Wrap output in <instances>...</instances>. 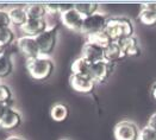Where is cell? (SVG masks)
Segmentation results:
<instances>
[{"mask_svg": "<svg viewBox=\"0 0 156 140\" xmlns=\"http://www.w3.org/2000/svg\"><path fill=\"white\" fill-rule=\"evenodd\" d=\"M105 31L112 42H120L133 36V24L128 17H108Z\"/></svg>", "mask_w": 156, "mask_h": 140, "instance_id": "cell-1", "label": "cell"}, {"mask_svg": "<svg viewBox=\"0 0 156 140\" xmlns=\"http://www.w3.org/2000/svg\"><path fill=\"white\" fill-rule=\"evenodd\" d=\"M26 70L29 75L36 81H45L54 71V62L49 56H38L26 60Z\"/></svg>", "mask_w": 156, "mask_h": 140, "instance_id": "cell-2", "label": "cell"}, {"mask_svg": "<svg viewBox=\"0 0 156 140\" xmlns=\"http://www.w3.org/2000/svg\"><path fill=\"white\" fill-rule=\"evenodd\" d=\"M57 35H58V26L54 25L48 27L39 36L35 37L38 44L41 56H49L54 51L57 42Z\"/></svg>", "mask_w": 156, "mask_h": 140, "instance_id": "cell-3", "label": "cell"}, {"mask_svg": "<svg viewBox=\"0 0 156 140\" xmlns=\"http://www.w3.org/2000/svg\"><path fill=\"white\" fill-rule=\"evenodd\" d=\"M115 139L116 140H138L140 139V129L137 125L129 120L119 121L115 126Z\"/></svg>", "mask_w": 156, "mask_h": 140, "instance_id": "cell-4", "label": "cell"}, {"mask_svg": "<svg viewBox=\"0 0 156 140\" xmlns=\"http://www.w3.org/2000/svg\"><path fill=\"white\" fill-rule=\"evenodd\" d=\"M107 20H108L107 14H105L103 12L94 13V14H92V15L83 19L81 33L87 36V35H91V33H94V32L104 31Z\"/></svg>", "mask_w": 156, "mask_h": 140, "instance_id": "cell-5", "label": "cell"}, {"mask_svg": "<svg viewBox=\"0 0 156 140\" xmlns=\"http://www.w3.org/2000/svg\"><path fill=\"white\" fill-rule=\"evenodd\" d=\"M113 69H115L113 63H108L106 61H99L91 64L88 75L95 82V84H100L108 80V77L113 73Z\"/></svg>", "mask_w": 156, "mask_h": 140, "instance_id": "cell-6", "label": "cell"}, {"mask_svg": "<svg viewBox=\"0 0 156 140\" xmlns=\"http://www.w3.org/2000/svg\"><path fill=\"white\" fill-rule=\"evenodd\" d=\"M16 44H17V49L19 51V53L24 56L26 60H31V58L41 56L38 44L34 37L23 36L16 40Z\"/></svg>", "mask_w": 156, "mask_h": 140, "instance_id": "cell-7", "label": "cell"}, {"mask_svg": "<svg viewBox=\"0 0 156 140\" xmlns=\"http://www.w3.org/2000/svg\"><path fill=\"white\" fill-rule=\"evenodd\" d=\"M60 18H61L62 24L68 30H70L73 32L81 33V31H82V24H83V19L85 18L74 9V6H73V9L68 10V11L60 13Z\"/></svg>", "mask_w": 156, "mask_h": 140, "instance_id": "cell-8", "label": "cell"}, {"mask_svg": "<svg viewBox=\"0 0 156 140\" xmlns=\"http://www.w3.org/2000/svg\"><path fill=\"white\" fill-rule=\"evenodd\" d=\"M70 87L80 94H92L95 90V82L90 75H70Z\"/></svg>", "mask_w": 156, "mask_h": 140, "instance_id": "cell-9", "label": "cell"}, {"mask_svg": "<svg viewBox=\"0 0 156 140\" xmlns=\"http://www.w3.org/2000/svg\"><path fill=\"white\" fill-rule=\"evenodd\" d=\"M48 23L45 18L41 19H27L24 25L20 27V31L24 33V36L27 37H37L42 32H44L48 29Z\"/></svg>", "mask_w": 156, "mask_h": 140, "instance_id": "cell-10", "label": "cell"}, {"mask_svg": "<svg viewBox=\"0 0 156 140\" xmlns=\"http://www.w3.org/2000/svg\"><path fill=\"white\" fill-rule=\"evenodd\" d=\"M20 125H22V114L13 107H9L6 113L0 120V128L4 131H13Z\"/></svg>", "mask_w": 156, "mask_h": 140, "instance_id": "cell-11", "label": "cell"}, {"mask_svg": "<svg viewBox=\"0 0 156 140\" xmlns=\"http://www.w3.org/2000/svg\"><path fill=\"white\" fill-rule=\"evenodd\" d=\"M81 56L83 58H86L90 63H95L99 61H104V49L93 44L91 42H85V44L82 45V50H81Z\"/></svg>", "mask_w": 156, "mask_h": 140, "instance_id": "cell-12", "label": "cell"}, {"mask_svg": "<svg viewBox=\"0 0 156 140\" xmlns=\"http://www.w3.org/2000/svg\"><path fill=\"white\" fill-rule=\"evenodd\" d=\"M118 43H119L122 51H123L125 57H137V56H140L142 53L138 39L135 35L131 36V37L123 39V40H120Z\"/></svg>", "mask_w": 156, "mask_h": 140, "instance_id": "cell-13", "label": "cell"}, {"mask_svg": "<svg viewBox=\"0 0 156 140\" xmlns=\"http://www.w3.org/2000/svg\"><path fill=\"white\" fill-rule=\"evenodd\" d=\"M123 58H125V56H124L118 42L110 43L104 49V61L106 62L115 64L118 61H122Z\"/></svg>", "mask_w": 156, "mask_h": 140, "instance_id": "cell-14", "label": "cell"}, {"mask_svg": "<svg viewBox=\"0 0 156 140\" xmlns=\"http://www.w3.org/2000/svg\"><path fill=\"white\" fill-rule=\"evenodd\" d=\"M13 71V62L9 49L0 53V78L10 76Z\"/></svg>", "mask_w": 156, "mask_h": 140, "instance_id": "cell-15", "label": "cell"}, {"mask_svg": "<svg viewBox=\"0 0 156 140\" xmlns=\"http://www.w3.org/2000/svg\"><path fill=\"white\" fill-rule=\"evenodd\" d=\"M9 13H10V19H11L12 25L18 26L19 29L24 25L29 19L24 7H12L9 10Z\"/></svg>", "mask_w": 156, "mask_h": 140, "instance_id": "cell-16", "label": "cell"}, {"mask_svg": "<svg viewBox=\"0 0 156 140\" xmlns=\"http://www.w3.org/2000/svg\"><path fill=\"white\" fill-rule=\"evenodd\" d=\"M27 18L29 19H41V18H45L47 10H45V5L44 4H29L24 6Z\"/></svg>", "mask_w": 156, "mask_h": 140, "instance_id": "cell-17", "label": "cell"}, {"mask_svg": "<svg viewBox=\"0 0 156 140\" xmlns=\"http://www.w3.org/2000/svg\"><path fill=\"white\" fill-rule=\"evenodd\" d=\"M91 64L86 58H83L82 56H80L75 61H73V63L70 65V70L73 75H88L90 73V68Z\"/></svg>", "mask_w": 156, "mask_h": 140, "instance_id": "cell-18", "label": "cell"}, {"mask_svg": "<svg viewBox=\"0 0 156 140\" xmlns=\"http://www.w3.org/2000/svg\"><path fill=\"white\" fill-rule=\"evenodd\" d=\"M87 38V42H91L93 44L100 46L105 49L110 43H112V39L110 38V36L106 33V31H99V32H94V33H91V35H87L86 36Z\"/></svg>", "mask_w": 156, "mask_h": 140, "instance_id": "cell-19", "label": "cell"}, {"mask_svg": "<svg viewBox=\"0 0 156 140\" xmlns=\"http://www.w3.org/2000/svg\"><path fill=\"white\" fill-rule=\"evenodd\" d=\"M50 115L52 120L57 122H62L68 119L69 116V109L63 103H55L50 109Z\"/></svg>", "mask_w": 156, "mask_h": 140, "instance_id": "cell-20", "label": "cell"}, {"mask_svg": "<svg viewBox=\"0 0 156 140\" xmlns=\"http://www.w3.org/2000/svg\"><path fill=\"white\" fill-rule=\"evenodd\" d=\"M138 19H140V22L145 26H155L156 25V11H153V10L142 7V10L140 11V14H138Z\"/></svg>", "mask_w": 156, "mask_h": 140, "instance_id": "cell-21", "label": "cell"}, {"mask_svg": "<svg viewBox=\"0 0 156 140\" xmlns=\"http://www.w3.org/2000/svg\"><path fill=\"white\" fill-rule=\"evenodd\" d=\"M74 9L78 11L83 18H87L94 13L99 12V4H75Z\"/></svg>", "mask_w": 156, "mask_h": 140, "instance_id": "cell-22", "label": "cell"}, {"mask_svg": "<svg viewBox=\"0 0 156 140\" xmlns=\"http://www.w3.org/2000/svg\"><path fill=\"white\" fill-rule=\"evenodd\" d=\"M16 39L12 29H0V48L9 49Z\"/></svg>", "mask_w": 156, "mask_h": 140, "instance_id": "cell-23", "label": "cell"}, {"mask_svg": "<svg viewBox=\"0 0 156 140\" xmlns=\"http://www.w3.org/2000/svg\"><path fill=\"white\" fill-rule=\"evenodd\" d=\"M13 101V94L12 90L10 89L9 86L0 83V103L11 106V103Z\"/></svg>", "mask_w": 156, "mask_h": 140, "instance_id": "cell-24", "label": "cell"}, {"mask_svg": "<svg viewBox=\"0 0 156 140\" xmlns=\"http://www.w3.org/2000/svg\"><path fill=\"white\" fill-rule=\"evenodd\" d=\"M138 140H156V131L145 126L140 131V139Z\"/></svg>", "mask_w": 156, "mask_h": 140, "instance_id": "cell-25", "label": "cell"}, {"mask_svg": "<svg viewBox=\"0 0 156 140\" xmlns=\"http://www.w3.org/2000/svg\"><path fill=\"white\" fill-rule=\"evenodd\" d=\"M12 23L10 19L9 10H1L0 9V29H11Z\"/></svg>", "mask_w": 156, "mask_h": 140, "instance_id": "cell-26", "label": "cell"}, {"mask_svg": "<svg viewBox=\"0 0 156 140\" xmlns=\"http://www.w3.org/2000/svg\"><path fill=\"white\" fill-rule=\"evenodd\" d=\"M47 13L50 14H60L61 13V4H45Z\"/></svg>", "mask_w": 156, "mask_h": 140, "instance_id": "cell-27", "label": "cell"}, {"mask_svg": "<svg viewBox=\"0 0 156 140\" xmlns=\"http://www.w3.org/2000/svg\"><path fill=\"white\" fill-rule=\"evenodd\" d=\"M147 126H149L150 128H153V129H155L156 131V113H154V114L149 118Z\"/></svg>", "mask_w": 156, "mask_h": 140, "instance_id": "cell-28", "label": "cell"}, {"mask_svg": "<svg viewBox=\"0 0 156 140\" xmlns=\"http://www.w3.org/2000/svg\"><path fill=\"white\" fill-rule=\"evenodd\" d=\"M9 107H11V106H7V104H4V103H0V120H1V118L4 116V114L6 113V111H7V108Z\"/></svg>", "mask_w": 156, "mask_h": 140, "instance_id": "cell-29", "label": "cell"}, {"mask_svg": "<svg viewBox=\"0 0 156 140\" xmlns=\"http://www.w3.org/2000/svg\"><path fill=\"white\" fill-rule=\"evenodd\" d=\"M151 95H153L154 100L156 101V82L153 84V87H151Z\"/></svg>", "mask_w": 156, "mask_h": 140, "instance_id": "cell-30", "label": "cell"}, {"mask_svg": "<svg viewBox=\"0 0 156 140\" xmlns=\"http://www.w3.org/2000/svg\"><path fill=\"white\" fill-rule=\"evenodd\" d=\"M5 140H25V139H24V138H22V137H17V135H11V137L6 138Z\"/></svg>", "mask_w": 156, "mask_h": 140, "instance_id": "cell-31", "label": "cell"}, {"mask_svg": "<svg viewBox=\"0 0 156 140\" xmlns=\"http://www.w3.org/2000/svg\"><path fill=\"white\" fill-rule=\"evenodd\" d=\"M4 50H6V49H2V48H0V53H1V52H2Z\"/></svg>", "mask_w": 156, "mask_h": 140, "instance_id": "cell-32", "label": "cell"}, {"mask_svg": "<svg viewBox=\"0 0 156 140\" xmlns=\"http://www.w3.org/2000/svg\"><path fill=\"white\" fill-rule=\"evenodd\" d=\"M62 140H66V139H62Z\"/></svg>", "mask_w": 156, "mask_h": 140, "instance_id": "cell-33", "label": "cell"}]
</instances>
